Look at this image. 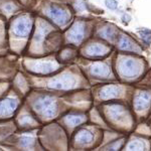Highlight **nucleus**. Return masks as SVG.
I'll return each instance as SVG.
<instances>
[{"label":"nucleus","mask_w":151,"mask_h":151,"mask_svg":"<svg viewBox=\"0 0 151 151\" xmlns=\"http://www.w3.org/2000/svg\"><path fill=\"white\" fill-rule=\"evenodd\" d=\"M129 150H144L145 144L140 140H134L128 145Z\"/></svg>","instance_id":"4468645a"},{"label":"nucleus","mask_w":151,"mask_h":151,"mask_svg":"<svg viewBox=\"0 0 151 151\" xmlns=\"http://www.w3.org/2000/svg\"><path fill=\"white\" fill-rule=\"evenodd\" d=\"M48 13H50V17L55 19V22H58V24H65L68 21V18H69L67 12L55 6H50Z\"/></svg>","instance_id":"20e7f679"},{"label":"nucleus","mask_w":151,"mask_h":151,"mask_svg":"<svg viewBox=\"0 0 151 151\" xmlns=\"http://www.w3.org/2000/svg\"><path fill=\"white\" fill-rule=\"evenodd\" d=\"M29 30V22L28 21H19L15 27L16 33L19 35H24Z\"/></svg>","instance_id":"f8f14e48"},{"label":"nucleus","mask_w":151,"mask_h":151,"mask_svg":"<svg viewBox=\"0 0 151 151\" xmlns=\"http://www.w3.org/2000/svg\"><path fill=\"white\" fill-rule=\"evenodd\" d=\"M101 35H103V37H106V38H113L114 37V35H115V32H114V30L112 28H105L104 30L101 31Z\"/></svg>","instance_id":"dca6fc26"},{"label":"nucleus","mask_w":151,"mask_h":151,"mask_svg":"<svg viewBox=\"0 0 151 151\" xmlns=\"http://www.w3.org/2000/svg\"><path fill=\"white\" fill-rule=\"evenodd\" d=\"M91 74L98 78H107L110 75V70L105 64L97 63L91 67Z\"/></svg>","instance_id":"0eeeda50"},{"label":"nucleus","mask_w":151,"mask_h":151,"mask_svg":"<svg viewBox=\"0 0 151 151\" xmlns=\"http://www.w3.org/2000/svg\"><path fill=\"white\" fill-rule=\"evenodd\" d=\"M85 120L84 116H79V115H73V116H68L67 118V122L70 124V126H76L78 124L82 123Z\"/></svg>","instance_id":"ddd939ff"},{"label":"nucleus","mask_w":151,"mask_h":151,"mask_svg":"<svg viewBox=\"0 0 151 151\" xmlns=\"http://www.w3.org/2000/svg\"><path fill=\"white\" fill-rule=\"evenodd\" d=\"M87 53L91 57H101V55H106L108 52V47H105L103 45H99V43H95L90 47H87Z\"/></svg>","instance_id":"6e6552de"},{"label":"nucleus","mask_w":151,"mask_h":151,"mask_svg":"<svg viewBox=\"0 0 151 151\" xmlns=\"http://www.w3.org/2000/svg\"><path fill=\"white\" fill-rule=\"evenodd\" d=\"M139 32L141 35V38H142V40L144 41L146 45H150L151 43V30H149V29H146V28H143V29H141Z\"/></svg>","instance_id":"2eb2a0df"},{"label":"nucleus","mask_w":151,"mask_h":151,"mask_svg":"<svg viewBox=\"0 0 151 151\" xmlns=\"http://www.w3.org/2000/svg\"><path fill=\"white\" fill-rule=\"evenodd\" d=\"M105 4L109 9H112V10H114V9H116L118 7V2L116 0H105Z\"/></svg>","instance_id":"f3484780"},{"label":"nucleus","mask_w":151,"mask_h":151,"mask_svg":"<svg viewBox=\"0 0 151 151\" xmlns=\"http://www.w3.org/2000/svg\"><path fill=\"white\" fill-rule=\"evenodd\" d=\"M151 101V95L148 92H139L134 98V107L136 111H143L148 108Z\"/></svg>","instance_id":"7ed1b4c3"},{"label":"nucleus","mask_w":151,"mask_h":151,"mask_svg":"<svg viewBox=\"0 0 151 151\" xmlns=\"http://www.w3.org/2000/svg\"><path fill=\"white\" fill-rule=\"evenodd\" d=\"M35 106L38 111H40L43 115L47 116V117L53 116L55 111H57V106H55V101L50 98H47V97L38 100V101L36 102Z\"/></svg>","instance_id":"f03ea898"},{"label":"nucleus","mask_w":151,"mask_h":151,"mask_svg":"<svg viewBox=\"0 0 151 151\" xmlns=\"http://www.w3.org/2000/svg\"><path fill=\"white\" fill-rule=\"evenodd\" d=\"M119 72L123 77L134 78L140 73L141 64L134 58H123L119 62Z\"/></svg>","instance_id":"f257e3e1"},{"label":"nucleus","mask_w":151,"mask_h":151,"mask_svg":"<svg viewBox=\"0 0 151 151\" xmlns=\"http://www.w3.org/2000/svg\"><path fill=\"white\" fill-rule=\"evenodd\" d=\"M109 114H110L111 118L115 121H120L121 119L124 118V115H125V111H124V108L119 105H114V106L110 107V111H109Z\"/></svg>","instance_id":"9d476101"},{"label":"nucleus","mask_w":151,"mask_h":151,"mask_svg":"<svg viewBox=\"0 0 151 151\" xmlns=\"http://www.w3.org/2000/svg\"><path fill=\"white\" fill-rule=\"evenodd\" d=\"M93 140H94V136L91 131L89 130H82L81 132H79L77 136V141L80 144L83 145L90 144Z\"/></svg>","instance_id":"1a4fd4ad"},{"label":"nucleus","mask_w":151,"mask_h":151,"mask_svg":"<svg viewBox=\"0 0 151 151\" xmlns=\"http://www.w3.org/2000/svg\"><path fill=\"white\" fill-rule=\"evenodd\" d=\"M119 47L123 50H134V43L132 40L126 35H122L119 38Z\"/></svg>","instance_id":"9b49d317"},{"label":"nucleus","mask_w":151,"mask_h":151,"mask_svg":"<svg viewBox=\"0 0 151 151\" xmlns=\"http://www.w3.org/2000/svg\"><path fill=\"white\" fill-rule=\"evenodd\" d=\"M121 92H122V90L118 86H107V87H104L103 89L101 90V92H100V97L104 100L113 99V98H116V97L120 96Z\"/></svg>","instance_id":"39448f33"},{"label":"nucleus","mask_w":151,"mask_h":151,"mask_svg":"<svg viewBox=\"0 0 151 151\" xmlns=\"http://www.w3.org/2000/svg\"><path fill=\"white\" fill-rule=\"evenodd\" d=\"M84 33H85V26L84 24L79 22L76 23L75 26L70 29V33H69V38L74 42H79L83 40L84 37Z\"/></svg>","instance_id":"423d86ee"}]
</instances>
